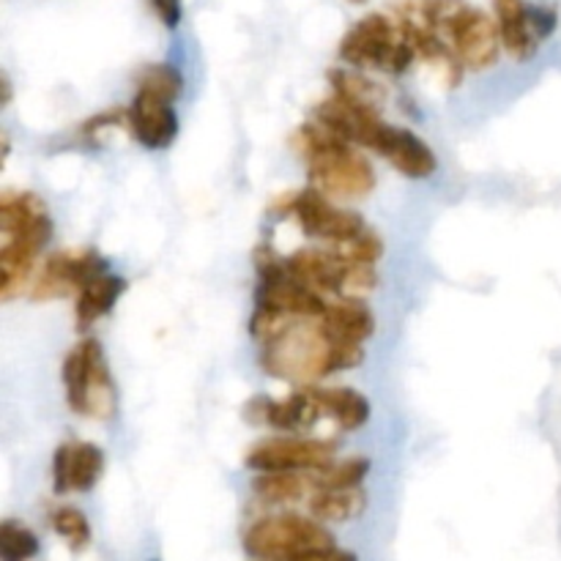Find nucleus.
<instances>
[{"label": "nucleus", "mask_w": 561, "mask_h": 561, "mask_svg": "<svg viewBox=\"0 0 561 561\" xmlns=\"http://www.w3.org/2000/svg\"><path fill=\"white\" fill-rule=\"evenodd\" d=\"M321 327L334 343L365 345L376 332V316L365 299H332L321 316Z\"/></svg>", "instance_id": "nucleus-16"}, {"label": "nucleus", "mask_w": 561, "mask_h": 561, "mask_svg": "<svg viewBox=\"0 0 561 561\" xmlns=\"http://www.w3.org/2000/svg\"><path fill=\"white\" fill-rule=\"evenodd\" d=\"M337 458V442L316 436H274L263 438L247 453V469L255 474H316L329 469Z\"/></svg>", "instance_id": "nucleus-9"}, {"label": "nucleus", "mask_w": 561, "mask_h": 561, "mask_svg": "<svg viewBox=\"0 0 561 561\" xmlns=\"http://www.w3.org/2000/svg\"><path fill=\"white\" fill-rule=\"evenodd\" d=\"M137 91H148L153 96L175 102L184 93V75L170 64H151L137 77Z\"/></svg>", "instance_id": "nucleus-26"}, {"label": "nucleus", "mask_w": 561, "mask_h": 561, "mask_svg": "<svg viewBox=\"0 0 561 561\" xmlns=\"http://www.w3.org/2000/svg\"><path fill=\"white\" fill-rule=\"evenodd\" d=\"M64 378L66 403L77 416L85 420L107 422L113 420L118 392H115L113 373H110L107 356L96 337H85L69 351L60 367Z\"/></svg>", "instance_id": "nucleus-4"}, {"label": "nucleus", "mask_w": 561, "mask_h": 561, "mask_svg": "<svg viewBox=\"0 0 561 561\" xmlns=\"http://www.w3.org/2000/svg\"><path fill=\"white\" fill-rule=\"evenodd\" d=\"M323 420H332L340 431H359L370 420V403L351 387H310Z\"/></svg>", "instance_id": "nucleus-18"}, {"label": "nucleus", "mask_w": 561, "mask_h": 561, "mask_svg": "<svg viewBox=\"0 0 561 561\" xmlns=\"http://www.w3.org/2000/svg\"><path fill=\"white\" fill-rule=\"evenodd\" d=\"M370 474V460L367 458H345L334 460L329 469L316 471V491H351V488H362L365 477Z\"/></svg>", "instance_id": "nucleus-22"}, {"label": "nucleus", "mask_w": 561, "mask_h": 561, "mask_svg": "<svg viewBox=\"0 0 561 561\" xmlns=\"http://www.w3.org/2000/svg\"><path fill=\"white\" fill-rule=\"evenodd\" d=\"M493 11H496V27L504 53L515 60L535 58L540 42L531 31L529 3L526 0H493Z\"/></svg>", "instance_id": "nucleus-17"}, {"label": "nucleus", "mask_w": 561, "mask_h": 561, "mask_svg": "<svg viewBox=\"0 0 561 561\" xmlns=\"http://www.w3.org/2000/svg\"><path fill=\"white\" fill-rule=\"evenodd\" d=\"M104 474V449L93 442H66L55 449L53 491L88 493L99 485Z\"/></svg>", "instance_id": "nucleus-13"}, {"label": "nucleus", "mask_w": 561, "mask_h": 561, "mask_svg": "<svg viewBox=\"0 0 561 561\" xmlns=\"http://www.w3.org/2000/svg\"><path fill=\"white\" fill-rule=\"evenodd\" d=\"M529 22L537 42H542V38H548L553 31H557L559 14L553 5H529Z\"/></svg>", "instance_id": "nucleus-27"}, {"label": "nucleus", "mask_w": 561, "mask_h": 561, "mask_svg": "<svg viewBox=\"0 0 561 561\" xmlns=\"http://www.w3.org/2000/svg\"><path fill=\"white\" fill-rule=\"evenodd\" d=\"M329 82H332V93L340 99H348V102L370 104V107L381 110L383 104V91L373 80H367L365 75L351 69H332L329 71Z\"/></svg>", "instance_id": "nucleus-23"}, {"label": "nucleus", "mask_w": 561, "mask_h": 561, "mask_svg": "<svg viewBox=\"0 0 561 561\" xmlns=\"http://www.w3.org/2000/svg\"><path fill=\"white\" fill-rule=\"evenodd\" d=\"M367 491L351 488V491H316L307 499V513L321 524H345L365 513Z\"/></svg>", "instance_id": "nucleus-21"}, {"label": "nucleus", "mask_w": 561, "mask_h": 561, "mask_svg": "<svg viewBox=\"0 0 561 561\" xmlns=\"http://www.w3.org/2000/svg\"><path fill=\"white\" fill-rule=\"evenodd\" d=\"M252 493L261 502L274 504V507H283V504H307V499L316 493V480H312V474H288V471L255 474Z\"/></svg>", "instance_id": "nucleus-20"}, {"label": "nucleus", "mask_w": 561, "mask_h": 561, "mask_svg": "<svg viewBox=\"0 0 561 561\" xmlns=\"http://www.w3.org/2000/svg\"><path fill=\"white\" fill-rule=\"evenodd\" d=\"M49 524H53L55 535L66 542L75 553L85 551L91 546V520L85 518V513L71 504H60L49 515Z\"/></svg>", "instance_id": "nucleus-24"}, {"label": "nucleus", "mask_w": 561, "mask_h": 561, "mask_svg": "<svg viewBox=\"0 0 561 561\" xmlns=\"http://www.w3.org/2000/svg\"><path fill=\"white\" fill-rule=\"evenodd\" d=\"M279 211H283L285 217L296 219V225H299L310 239L329 241L332 247L351 244V241H356L359 236H365L367 230H370L359 214L337 206V203L323 197L321 192H316L312 186L285 195L283 201H279Z\"/></svg>", "instance_id": "nucleus-8"}, {"label": "nucleus", "mask_w": 561, "mask_h": 561, "mask_svg": "<svg viewBox=\"0 0 561 561\" xmlns=\"http://www.w3.org/2000/svg\"><path fill=\"white\" fill-rule=\"evenodd\" d=\"M124 294H126V279L118 277V274L104 272L99 274V277H93L91 283L77 294V301H75L77 329L85 332V329H91L93 323L102 321L104 316H110Z\"/></svg>", "instance_id": "nucleus-19"}, {"label": "nucleus", "mask_w": 561, "mask_h": 561, "mask_svg": "<svg viewBox=\"0 0 561 561\" xmlns=\"http://www.w3.org/2000/svg\"><path fill=\"white\" fill-rule=\"evenodd\" d=\"M296 148L307 162L310 186L329 201H362L376 190V170L359 146L332 135L318 121L299 126Z\"/></svg>", "instance_id": "nucleus-3"}, {"label": "nucleus", "mask_w": 561, "mask_h": 561, "mask_svg": "<svg viewBox=\"0 0 561 561\" xmlns=\"http://www.w3.org/2000/svg\"><path fill=\"white\" fill-rule=\"evenodd\" d=\"M110 272L104 257L93 250H77V252H55L44 261L42 272L36 274L31 288L33 301H49L64 299V296L80 294L93 277Z\"/></svg>", "instance_id": "nucleus-10"}, {"label": "nucleus", "mask_w": 561, "mask_h": 561, "mask_svg": "<svg viewBox=\"0 0 561 561\" xmlns=\"http://www.w3.org/2000/svg\"><path fill=\"white\" fill-rule=\"evenodd\" d=\"M126 124H129L131 137L148 151H162L173 146L179 137V115H175L173 102L159 99L148 91H137L126 110Z\"/></svg>", "instance_id": "nucleus-15"}, {"label": "nucleus", "mask_w": 561, "mask_h": 561, "mask_svg": "<svg viewBox=\"0 0 561 561\" xmlns=\"http://www.w3.org/2000/svg\"><path fill=\"white\" fill-rule=\"evenodd\" d=\"M151 9L157 11L162 25L170 27V31H175L184 20V0H151Z\"/></svg>", "instance_id": "nucleus-28"}, {"label": "nucleus", "mask_w": 561, "mask_h": 561, "mask_svg": "<svg viewBox=\"0 0 561 561\" xmlns=\"http://www.w3.org/2000/svg\"><path fill=\"white\" fill-rule=\"evenodd\" d=\"M290 561H359L356 553L351 551H340V548H332V551H318V553H307L301 559H290Z\"/></svg>", "instance_id": "nucleus-29"}, {"label": "nucleus", "mask_w": 561, "mask_h": 561, "mask_svg": "<svg viewBox=\"0 0 561 561\" xmlns=\"http://www.w3.org/2000/svg\"><path fill=\"white\" fill-rule=\"evenodd\" d=\"M0 299L11 301L31 285L38 255L53 239L47 203L33 192L0 195Z\"/></svg>", "instance_id": "nucleus-2"}, {"label": "nucleus", "mask_w": 561, "mask_h": 561, "mask_svg": "<svg viewBox=\"0 0 561 561\" xmlns=\"http://www.w3.org/2000/svg\"><path fill=\"white\" fill-rule=\"evenodd\" d=\"M329 301L321 294L301 285L294 274L285 268L283 257L272 250L257 255V299L255 310L277 312L283 318H299V321H318L327 312Z\"/></svg>", "instance_id": "nucleus-7"}, {"label": "nucleus", "mask_w": 561, "mask_h": 561, "mask_svg": "<svg viewBox=\"0 0 561 561\" xmlns=\"http://www.w3.org/2000/svg\"><path fill=\"white\" fill-rule=\"evenodd\" d=\"M370 151L387 159L405 179H431L438 170V159L433 153V148L416 131L405 129V126H394L389 121L378 131Z\"/></svg>", "instance_id": "nucleus-14"}, {"label": "nucleus", "mask_w": 561, "mask_h": 561, "mask_svg": "<svg viewBox=\"0 0 561 561\" xmlns=\"http://www.w3.org/2000/svg\"><path fill=\"white\" fill-rule=\"evenodd\" d=\"M332 548L334 535L312 515H266L244 531V551L257 561H290Z\"/></svg>", "instance_id": "nucleus-6"}, {"label": "nucleus", "mask_w": 561, "mask_h": 561, "mask_svg": "<svg viewBox=\"0 0 561 561\" xmlns=\"http://www.w3.org/2000/svg\"><path fill=\"white\" fill-rule=\"evenodd\" d=\"M340 60L356 69H378L400 77L414 66L416 53L398 20L367 14L340 42Z\"/></svg>", "instance_id": "nucleus-5"}, {"label": "nucleus", "mask_w": 561, "mask_h": 561, "mask_svg": "<svg viewBox=\"0 0 561 561\" xmlns=\"http://www.w3.org/2000/svg\"><path fill=\"white\" fill-rule=\"evenodd\" d=\"M247 420L266 425L285 436H307L323 420L310 387H296L288 398H255L247 405Z\"/></svg>", "instance_id": "nucleus-12"}, {"label": "nucleus", "mask_w": 561, "mask_h": 561, "mask_svg": "<svg viewBox=\"0 0 561 561\" xmlns=\"http://www.w3.org/2000/svg\"><path fill=\"white\" fill-rule=\"evenodd\" d=\"M444 38L449 42V47L455 49L458 60L463 64V69H491L493 64L502 55V36H499L496 20L485 14V11L474 9V5H466L449 27L444 31Z\"/></svg>", "instance_id": "nucleus-11"}, {"label": "nucleus", "mask_w": 561, "mask_h": 561, "mask_svg": "<svg viewBox=\"0 0 561 561\" xmlns=\"http://www.w3.org/2000/svg\"><path fill=\"white\" fill-rule=\"evenodd\" d=\"M42 551L36 531L20 520H3L0 526V561H33Z\"/></svg>", "instance_id": "nucleus-25"}, {"label": "nucleus", "mask_w": 561, "mask_h": 561, "mask_svg": "<svg viewBox=\"0 0 561 561\" xmlns=\"http://www.w3.org/2000/svg\"><path fill=\"white\" fill-rule=\"evenodd\" d=\"M354 3H367V0H354Z\"/></svg>", "instance_id": "nucleus-30"}, {"label": "nucleus", "mask_w": 561, "mask_h": 561, "mask_svg": "<svg viewBox=\"0 0 561 561\" xmlns=\"http://www.w3.org/2000/svg\"><path fill=\"white\" fill-rule=\"evenodd\" d=\"M257 345H261L263 370L296 387H316L323 378L351 370L365 359L362 345L334 343L323 332L321 318L318 321L288 318L272 337Z\"/></svg>", "instance_id": "nucleus-1"}]
</instances>
